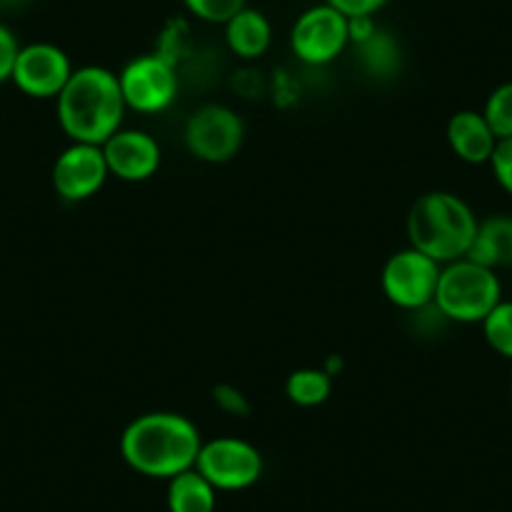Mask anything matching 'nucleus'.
Instances as JSON below:
<instances>
[{"label":"nucleus","mask_w":512,"mask_h":512,"mask_svg":"<svg viewBox=\"0 0 512 512\" xmlns=\"http://www.w3.org/2000/svg\"><path fill=\"white\" fill-rule=\"evenodd\" d=\"M201 432L189 417L176 412H149L136 417L121 435V455L131 470L146 477H171L196 465Z\"/></svg>","instance_id":"f257e3e1"},{"label":"nucleus","mask_w":512,"mask_h":512,"mask_svg":"<svg viewBox=\"0 0 512 512\" xmlns=\"http://www.w3.org/2000/svg\"><path fill=\"white\" fill-rule=\"evenodd\" d=\"M58 101V121L76 144L103 146L121 131L123 101L116 73L101 66H83L73 71Z\"/></svg>","instance_id":"f03ea898"},{"label":"nucleus","mask_w":512,"mask_h":512,"mask_svg":"<svg viewBox=\"0 0 512 512\" xmlns=\"http://www.w3.org/2000/svg\"><path fill=\"white\" fill-rule=\"evenodd\" d=\"M477 224L470 206L450 191H430L412 204L407 234L412 249L422 251L437 264L465 259L475 241Z\"/></svg>","instance_id":"7ed1b4c3"},{"label":"nucleus","mask_w":512,"mask_h":512,"mask_svg":"<svg viewBox=\"0 0 512 512\" xmlns=\"http://www.w3.org/2000/svg\"><path fill=\"white\" fill-rule=\"evenodd\" d=\"M500 279L472 259H457L440 272L435 307L452 322H482L500 304Z\"/></svg>","instance_id":"20e7f679"},{"label":"nucleus","mask_w":512,"mask_h":512,"mask_svg":"<svg viewBox=\"0 0 512 512\" xmlns=\"http://www.w3.org/2000/svg\"><path fill=\"white\" fill-rule=\"evenodd\" d=\"M196 470L216 487V492L246 490L262 477V452L239 437H216L201 445Z\"/></svg>","instance_id":"39448f33"},{"label":"nucleus","mask_w":512,"mask_h":512,"mask_svg":"<svg viewBox=\"0 0 512 512\" xmlns=\"http://www.w3.org/2000/svg\"><path fill=\"white\" fill-rule=\"evenodd\" d=\"M440 272L435 259L410 246L387 259L382 269V289L392 304L420 312L435 302Z\"/></svg>","instance_id":"423d86ee"},{"label":"nucleus","mask_w":512,"mask_h":512,"mask_svg":"<svg viewBox=\"0 0 512 512\" xmlns=\"http://www.w3.org/2000/svg\"><path fill=\"white\" fill-rule=\"evenodd\" d=\"M186 149L209 164H224L239 154L244 144V121L231 108L209 103L191 113L184 128Z\"/></svg>","instance_id":"0eeeda50"},{"label":"nucleus","mask_w":512,"mask_h":512,"mask_svg":"<svg viewBox=\"0 0 512 512\" xmlns=\"http://www.w3.org/2000/svg\"><path fill=\"white\" fill-rule=\"evenodd\" d=\"M349 46V18L329 3L314 6L292 28V51L309 66L332 63Z\"/></svg>","instance_id":"6e6552de"},{"label":"nucleus","mask_w":512,"mask_h":512,"mask_svg":"<svg viewBox=\"0 0 512 512\" xmlns=\"http://www.w3.org/2000/svg\"><path fill=\"white\" fill-rule=\"evenodd\" d=\"M126 108L141 113H159L174 103L179 81L169 58L139 56L118 73Z\"/></svg>","instance_id":"1a4fd4ad"},{"label":"nucleus","mask_w":512,"mask_h":512,"mask_svg":"<svg viewBox=\"0 0 512 512\" xmlns=\"http://www.w3.org/2000/svg\"><path fill=\"white\" fill-rule=\"evenodd\" d=\"M73 76L71 61L53 43L21 46L11 81L31 98H58Z\"/></svg>","instance_id":"9d476101"},{"label":"nucleus","mask_w":512,"mask_h":512,"mask_svg":"<svg viewBox=\"0 0 512 512\" xmlns=\"http://www.w3.org/2000/svg\"><path fill=\"white\" fill-rule=\"evenodd\" d=\"M108 174L101 146L73 141L53 164V189L66 201H86L101 191Z\"/></svg>","instance_id":"9b49d317"},{"label":"nucleus","mask_w":512,"mask_h":512,"mask_svg":"<svg viewBox=\"0 0 512 512\" xmlns=\"http://www.w3.org/2000/svg\"><path fill=\"white\" fill-rule=\"evenodd\" d=\"M101 149L108 171L121 181H146L159 171L161 149L144 131H116Z\"/></svg>","instance_id":"f8f14e48"},{"label":"nucleus","mask_w":512,"mask_h":512,"mask_svg":"<svg viewBox=\"0 0 512 512\" xmlns=\"http://www.w3.org/2000/svg\"><path fill=\"white\" fill-rule=\"evenodd\" d=\"M447 141L457 159L467 164H485L492 159L497 136L487 126L485 116L477 111H457L447 123Z\"/></svg>","instance_id":"ddd939ff"},{"label":"nucleus","mask_w":512,"mask_h":512,"mask_svg":"<svg viewBox=\"0 0 512 512\" xmlns=\"http://www.w3.org/2000/svg\"><path fill=\"white\" fill-rule=\"evenodd\" d=\"M467 259L482 264L487 269L512 267V219L510 216H490L477 224L475 241H472Z\"/></svg>","instance_id":"4468645a"},{"label":"nucleus","mask_w":512,"mask_h":512,"mask_svg":"<svg viewBox=\"0 0 512 512\" xmlns=\"http://www.w3.org/2000/svg\"><path fill=\"white\" fill-rule=\"evenodd\" d=\"M226 28V46L231 53L244 61H254V58L264 56L272 46V26H269L267 16L254 8H241Z\"/></svg>","instance_id":"2eb2a0df"},{"label":"nucleus","mask_w":512,"mask_h":512,"mask_svg":"<svg viewBox=\"0 0 512 512\" xmlns=\"http://www.w3.org/2000/svg\"><path fill=\"white\" fill-rule=\"evenodd\" d=\"M169 512H214L216 487L196 467L171 477L166 490Z\"/></svg>","instance_id":"dca6fc26"},{"label":"nucleus","mask_w":512,"mask_h":512,"mask_svg":"<svg viewBox=\"0 0 512 512\" xmlns=\"http://www.w3.org/2000/svg\"><path fill=\"white\" fill-rule=\"evenodd\" d=\"M357 56L372 76H395L400 71V46L392 33L382 28H377L367 41L357 43Z\"/></svg>","instance_id":"f3484780"},{"label":"nucleus","mask_w":512,"mask_h":512,"mask_svg":"<svg viewBox=\"0 0 512 512\" xmlns=\"http://www.w3.org/2000/svg\"><path fill=\"white\" fill-rule=\"evenodd\" d=\"M332 395V374L324 369L304 367L289 374L287 397L299 407H317Z\"/></svg>","instance_id":"a211bd4d"},{"label":"nucleus","mask_w":512,"mask_h":512,"mask_svg":"<svg viewBox=\"0 0 512 512\" xmlns=\"http://www.w3.org/2000/svg\"><path fill=\"white\" fill-rule=\"evenodd\" d=\"M485 339L497 354L512 359V302H500L482 319Z\"/></svg>","instance_id":"6ab92c4d"},{"label":"nucleus","mask_w":512,"mask_h":512,"mask_svg":"<svg viewBox=\"0 0 512 512\" xmlns=\"http://www.w3.org/2000/svg\"><path fill=\"white\" fill-rule=\"evenodd\" d=\"M482 116H485L487 126L492 128L497 141L512 139V83H502L500 88L492 91Z\"/></svg>","instance_id":"aec40b11"},{"label":"nucleus","mask_w":512,"mask_h":512,"mask_svg":"<svg viewBox=\"0 0 512 512\" xmlns=\"http://www.w3.org/2000/svg\"><path fill=\"white\" fill-rule=\"evenodd\" d=\"M189 13L206 23H229L241 8H246V0H184Z\"/></svg>","instance_id":"412c9836"},{"label":"nucleus","mask_w":512,"mask_h":512,"mask_svg":"<svg viewBox=\"0 0 512 512\" xmlns=\"http://www.w3.org/2000/svg\"><path fill=\"white\" fill-rule=\"evenodd\" d=\"M214 402L219 410L229 412L234 417H246L251 412L246 395L241 390H236L234 384H219V387H214Z\"/></svg>","instance_id":"4be33fe9"},{"label":"nucleus","mask_w":512,"mask_h":512,"mask_svg":"<svg viewBox=\"0 0 512 512\" xmlns=\"http://www.w3.org/2000/svg\"><path fill=\"white\" fill-rule=\"evenodd\" d=\"M490 164L492 171H495V179L500 181L502 189L512 196V139L497 141Z\"/></svg>","instance_id":"5701e85b"},{"label":"nucleus","mask_w":512,"mask_h":512,"mask_svg":"<svg viewBox=\"0 0 512 512\" xmlns=\"http://www.w3.org/2000/svg\"><path fill=\"white\" fill-rule=\"evenodd\" d=\"M18 51H21V46H18L13 31L0 23V83L11 81Z\"/></svg>","instance_id":"b1692460"},{"label":"nucleus","mask_w":512,"mask_h":512,"mask_svg":"<svg viewBox=\"0 0 512 512\" xmlns=\"http://www.w3.org/2000/svg\"><path fill=\"white\" fill-rule=\"evenodd\" d=\"M329 6L337 8L339 13H344L347 18H359V16H374L379 8H384L390 0H327Z\"/></svg>","instance_id":"393cba45"},{"label":"nucleus","mask_w":512,"mask_h":512,"mask_svg":"<svg viewBox=\"0 0 512 512\" xmlns=\"http://www.w3.org/2000/svg\"><path fill=\"white\" fill-rule=\"evenodd\" d=\"M0 3H8V6H16V3H23V0H0Z\"/></svg>","instance_id":"a878e982"}]
</instances>
